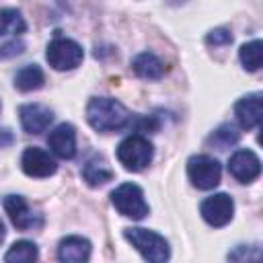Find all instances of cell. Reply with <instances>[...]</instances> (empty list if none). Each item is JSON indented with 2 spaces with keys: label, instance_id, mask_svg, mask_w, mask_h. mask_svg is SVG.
<instances>
[{
  "label": "cell",
  "instance_id": "cell-14",
  "mask_svg": "<svg viewBox=\"0 0 263 263\" xmlns=\"http://www.w3.org/2000/svg\"><path fill=\"white\" fill-rule=\"evenodd\" d=\"M90 240L84 236H66L58 245V259L64 263H84L90 259Z\"/></svg>",
  "mask_w": 263,
  "mask_h": 263
},
{
  "label": "cell",
  "instance_id": "cell-4",
  "mask_svg": "<svg viewBox=\"0 0 263 263\" xmlns=\"http://www.w3.org/2000/svg\"><path fill=\"white\" fill-rule=\"evenodd\" d=\"M111 203L121 216L132 218V220H142L150 212V208L144 199V191L136 183H121L111 193Z\"/></svg>",
  "mask_w": 263,
  "mask_h": 263
},
{
  "label": "cell",
  "instance_id": "cell-20",
  "mask_svg": "<svg viewBox=\"0 0 263 263\" xmlns=\"http://www.w3.org/2000/svg\"><path fill=\"white\" fill-rule=\"evenodd\" d=\"M27 23L16 8H0V37L25 33Z\"/></svg>",
  "mask_w": 263,
  "mask_h": 263
},
{
  "label": "cell",
  "instance_id": "cell-24",
  "mask_svg": "<svg viewBox=\"0 0 263 263\" xmlns=\"http://www.w3.org/2000/svg\"><path fill=\"white\" fill-rule=\"evenodd\" d=\"M228 259H232V261H245V259H257V257L249 255V249H245V245H240V247H236V251L228 253Z\"/></svg>",
  "mask_w": 263,
  "mask_h": 263
},
{
  "label": "cell",
  "instance_id": "cell-3",
  "mask_svg": "<svg viewBox=\"0 0 263 263\" xmlns=\"http://www.w3.org/2000/svg\"><path fill=\"white\" fill-rule=\"evenodd\" d=\"M152 156H154V146L148 142V138L140 134L127 136L117 146V160L123 164L125 171H132V173L146 168L152 162Z\"/></svg>",
  "mask_w": 263,
  "mask_h": 263
},
{
  "label": "cell",
  "instance_id": "cell-18",
  "mask_svg": "<svg viewBox=\"0 0 263 263\" xmlns=\"http://www.w3.org/2000/svg\"><path fill=\"white\" fill-rule=\"evenodd\" d=\"M238 58H240V64H242L245 70L257 72L261 68V62H263V43L259 39H253V41L245 43L238 49Z\"/></svg>",
  "mask_w": 263,
  "mask_h": 263
},
{
  "label": "cell",
  "instance_id": "cell-9",
  "mask_svg": "<svg viewBox=\"0 0 263 263\" xmlns=\"http://www.w3.org/2000/svg\"><path fill=\"white\" fill-rule=\"evenodd\" d=\"M230 175L240 183H253L261 175V160L253 150L240 148L228 160Z\"/></svg>",
  "mask_w": 263,
  "mask_h": 263
},
{
  "label": "cell",
  "instance_id": "cell-15",
  "mask_svg": "<svg viewBox=\"0 0 263 263\" xmlns=\"http://www.w3.org/2000/svg\"><path fill=\"white\" fill-rule=\"evenodd\" d=\"M132 68H134V72H136L140 78H144V80H158V78H162L164 72H166L162 60H160L158 55L150 53V51L138 53V55L134 58V62H132Z\"/></svg>",
  "mask_w": 263,
  "mask_h": 263
},
{
  "label": "cell",
  "instance_id": "cell-21",
  "mask_svg": "<svg viewBox=\"0 0 263 263\" xmlns=\"http://www.w3.org/2000/svg\"><path fill=\"white\" fill-rule=\"evenodd\" d=\"M238 140H240V134L236 132V127L230 125V123H222L218 129H214L210 134L208 144L214 146V148H218V150H226V148L234 146Z\"/></svg>",
  "mask_w": 263,
  "mask_h": 263
},
{
  "label": "cell",
  "instance_id": "cell-7",
  "mask_svg": "<svg viewBox=\"0 0 263 263\" xmlns=\"http://www.w3.org/2000/svg\"><path fill=\"white\" fill-rule=\"evenodd\" d=\"M199 212H201V218L210 226L222 228L234 216V199L228 193H214V195H210L201 201Z\"/></svg>",
  "mask_w": 263,
  "mask_h": 263
},
{
  "label": "cell",
  "instance_id": "cell-13",
  "mask_svg": "<svg viewBox=\"0 0 263 263\" xmlns=\"http://www.w3.org/2000/svg\"><path fill=\"white\" fill-rule=\"evenodd\" d=\"M47 146L60 158H74L76 154V129L72 123L55 125L47 136Z\"/></svg>",
  "mask_w": 263,
  "mask_h": 263
},
{
  "label": "cell",
  "instance_id": "cell-22",
  "mask_svg": "<svg viewBox=\"0 0 263 263\" xmlns=\"http://www.w3.org/2000/svg\"><path fill=\"white\" fill-rule=\"evenodd\" d=\"M205 43L208 45H228V43H232V35L226 29H214L205 35Z\"/></svg>",
  "mask_w": 263,
  "mask_h": 263
},
{
  "label": "cell",
  "instance_id": "cell-16",
  "mask_svg": "<svg viewBox=\"0 0 263 263\" xmlns=\"http://www.w3.org/2000/svg\"><path fill=\"white\" fill-rule=\"evenodd\" d=\"M82 179L90 187H101V185H105L113 179V171H111L109 162L103 156H92L82 166Z\"/></svg>",
  "mask_w": 263,
  "mask_h": 263
},
{
  "label": "cell",
  "instance_id": "cell-11",
  "mask_svg": "<svg viewBox=\"0 0 263 263\" xmlns=\"http://www.w3.org/2000/svg\"><path fill=\"white\" fill-rule=\"evenodd\" d=\"M234 115H236V121L242 129L259 127L261 117H263V99H261V95L255 92V95H247V97L238 99L236 105H234Z\"/></svg>",
  "mask_w": 263,
  "mask_h": 263
},
{
  "label": "cell",
  "instance_id": "cell-17",
  "mask_svg": "<svg viewBox=\"0 0 263 263\" xmlns=\"http://www.w3.org/2000/svg\"><path fill=\"white\" fill-rule=\"evenodd\" d=\"M43 82H45V74L37 64H27L14 74V88H18L21 92L37 90L43 86Z\"/></svg>",
  "mask_w": 263,
  "mask_h": 263
},
{
  "label": "cell",
  "instance_id": "cell-8",
  "mask_svg": "<svg viewBox=\"0 0 263 263\" xmlns=\"http://www.w3.org/2000/svg\"><path fill=\"white\" fill-rule=\"evenodd\" d=\"M2 205H4V210H6L8 218H10V222H12L18 230H31V228H39V226L43 224V218H41L39 214H35V212L29 208V203L25 201L23 195L10 193V195H6V197L2 199Z\"/></svg>",
  "mask_w": 263,
  "mask_h": 263
},
{
  "label": "cell",
  "instance_id": "cell-6",
  "mask_svg": "<svg viewBox=\"0 0 263 263\" xmlns=\"http://www.w3.org/2000/svg\"><path fill=\"white\" fill-rule=\"evenodd\" d=\"M187 177H189L193 187L208 191V189H214L220 183L222 166L210 154H193L187 160Z\"/></svg>",
  "mask_w": 263,
  "mask_h": 263
},
{
  "label": "cell",
  "instance_id": "cell-25",
  "mask_svg": "<svg viewBox=\"0 0 263 263\" xmlns=\"http://www.w3.org/2000/svg\"><path fill=\"white\" fill-rule=\"evenodd\" d=\"M4 234H6V230H4V224H2V220H0V242L4 240Z\"/></svg>",
  "mask_w": 263,
  "mask_h": 263
},
{
  "label": "cell",
  "instance_id": "cell-10",
  "mask_svg": "<svg viewBox=\"0 0 263 263\" xmlns=\"http://www.w3.org/2000/svg\"><path fill=\"white\" fill-rule=\"evenodd\" d=\"M21 166L25 171V175L29 177H37V179H43V177H49L58 171V164L55 160L49 156V152L37 148V146H31L23 152L21 156Z\"/></svg>",
  "mask_w": 263,
  "mask_h": 263
},
{
  "label": "cell",
  "instance_id": "cell-1",
  "mask_svg": "<svg viewBox=\"0 0 263 263\" xmlns=\"http://www.w3.org/2000/svg\"><path fill=\"white\" fill-rule=\"evenodd\" d=\"M86 119L92 129L111 134L129 125L132 115L119 101L111 97H92L86 105Z\"/></svg>",
  "mask_w": 263,
  "mask_h": 263
},
{
  "label": "cell",
  "instance_id": "cell-5",
  "mask_svg": "<svg viewBox=\"0 0 263 263\" xmlns=\"http://www.w3.org/2000/svg\"><path fill=\"white\" fill-rule=\"evenodd\" d=\"M45 58L49 62V66L53 70H74L82 64L84 60V49L80 43H76L74 39H68V37H55L49 41L47 45V51H45Z\"/></svg>",
  "mask_w": 263,
  "mask_h": 263
},
{
  "label": "cell",
  "instance_id": "cell-23",
  "mask_svg": "<svg viewBox=\"0 0 263 263\" xmlns=\"http://www.w3.org/2000/svg\"><path fill=\"white\" fill-rule=\"evenodd\" d=\"M23 51H25V43H23L21 39H12V41H8V43H4V45L0 47V58H2V60L14 58V55H18V53H23Z\"/></svg>",
  "mask_w": 263,
  "mask_h": 263
},
{
  "label": "cell",
  "instance_id": "cell-2",
  "mask_svg": "<svg viewBox=\"0 0 263 263\" xmlns=\"http://www.w3.org/2000/svg\"><path fill=\"white\" fill-rule=\"evenodd\" d=\"M123 236L132 242V247L150 263H164L171 257L168 240L148 228H125Z\"/></svg>",
  "mask_w": 263,
  "mask_h": 263
},
{
  "label": "cell",
  "instance_id": "cell-12",
  "mask_svg": "<svg viewBox=\"0 0 263 263\" xmlns=\"http://www.w3.org/2000/svg\"><path fill=\"white\" fill-rule=\"evenodd\" d=\"M18 115H21V125L27 134H41L53 121V113L45 105H39V103L21 105Z\"/></svg>",
  "mask_w": 263,
  "mask_h": 263
},
{
  "label": "cell",
  "instance_id": "cell-19",
  "mask_svg": "<svg viewBox=\"0 0 263 263\" xmlns=\"http://www.w3.org/2000/svg\"><path fill=\"white\" fill-rule=\"evenodd\" d=\"M39 257V249L35 242L31 240H16L8 253L4 255V261L8 263H31V261H37Z\"/></svg>",
  "mask_w": 263,
  "mask_h": 263
}]
</instances>
